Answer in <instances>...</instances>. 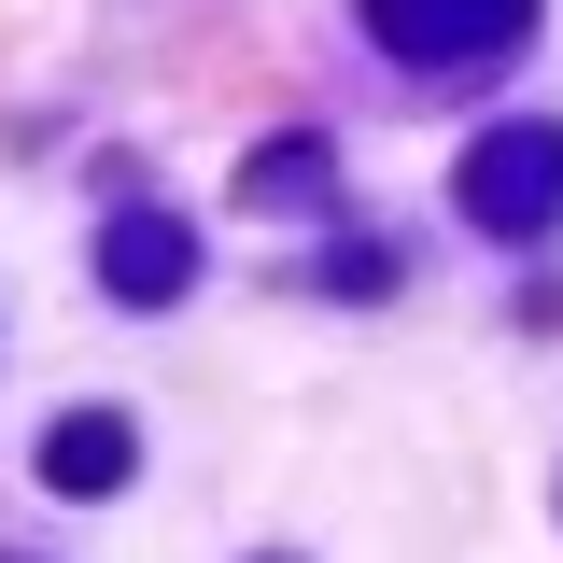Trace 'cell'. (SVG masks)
Instances as JSON below:
<instances>
[{
  "label": "cell",
  "instance_id": "obj_1",
  "mask_svg": "<svg viewBox=\"0 0 563 563\" xmlns=\"http://www.w3.org/2000/svg\"><path fill=\"white\" fill-rule=\"evenodd\" d=\"M550 211H563V128H493L479 155H465V225L536 240Z\"/></svg>",
  "mask_w": 563,
  "mask_h": 563
},
{
  "label": "cell",
  "instance_id": "obj_2",
  "mask_svg": "<svg viewBox=\"0 0 563 563\" xmlns=\"http://www.w3.org/2000/svg\"><path fill=\"white\" fill-rule=\"evenodd\" d=\"M521 14L536 0H366V29L395 57H422V70H479L493 43H521Z\"/></svg>",
  "mask_w": 563,
  "mask_h": 563
},
{
  "label": "cell",
  "instance_id": "obj_3",
  "mask_svg": "<svg viewBox=\"0 0 563 563\" xmlns=\"http://www.w3.org/2000/svg\"><path fill=\"white\" fill-rule=\"evenodd\" d=\"M184 268H198V240H184L169 211H128V225L99 240V282H113L128 310H155V296H184Z\"/></svg>",
  "mask_w": 563,
  "mask_h": 563
},
{
  "label": "cell",
  "instance_id": "obj_4",
  "mask_svg": "<svg viewBox=\"0 0 563 563\" xmlns=\"http://www.w3.org/2000/svg\"><path fill=\"white\" fill-rule=\"evenodd\" d=\"M43 479H57V493H113V479H128V422H113V409L57 422V437H43Z\"/></svg>",
  "mask_w": 563,
  "mask_h": 563
},
{
  "label": "cell",
  "instance_id": "obj_5",
  "mask_svg": "<svg viewBox=\"0 0 563 563\" xmlns=\"http://www.w3.org/2000/svg\"><path fill=\"white\" fill-rule=\"evenodd\" d=\"M310 169H324L310 141H268V155H254V198H268V211H282V198H310Z\"/></svg>",
  "mask_w": 563,
  "mask_h": 563
}]
</instances>
